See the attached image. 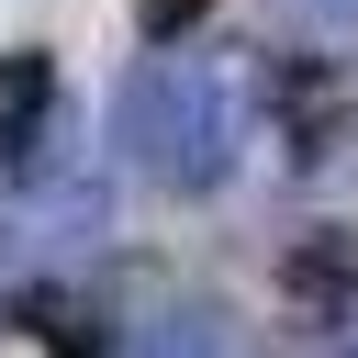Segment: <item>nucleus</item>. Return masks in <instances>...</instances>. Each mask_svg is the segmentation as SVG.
<instances>
[{"label": "nucleus", "mask_w": 358, "mask_h": 358, "mask_svg": "<svg viewBox=\"0 0 358 358\" xmlns=\"http://www.w3.org/2000/svg\"><path fill=\"white\" fill-rule=\"evenodd\" d=\"M101 134H112V157H123L134 179H157V190H179V201H213V190L246 168V145L268 134V112H257V56H190V45H179V56H145V67H123Z\"/></svg>", "instance_id": "nucleus-1"}, {"label": "nucleus", "mask_w": 358, "mask_h": 358, "mask_svg": "<svg viewBox=\"0 0 358 358\" xmlns=\"http://www.w3.org/2000/svg\"><path fill=\"white\" fill-rule=\"evenodd\" d=\"M257 112H268L280 168H324L347 145V123H358V101H347V78L324 56H257Z\"/></svg>", "instance_id": "nucleus-2"}, {"label": "nucleus", "mask_w": 358, "mask_h": 358, "mask_svg": "<svg viewBox=\"0 0 358 358\" xmlns=\"http://www.w3.org/2000/svg\"><path fill=\"white\" fill-rule=\"evenodd\" d=\"M67 145H56V56L45 45H0V179H45Z\"/></svg>", "instance_id": "nucleus-3"}, {"label": "nucleus", "mask_w": 358, "mask_h": 358, "mask_svg": "<svg viewBox=\"0 0 358 358\" xmlns=\"http://www.w3.org/2000/svg\"><path fill=\"white\" fill-rule=\"evenodd\" d=\"M280 302H291L302 324L347 336V324H358V235H347V224L291 235V246H280Z\"/></svg>", "instance_id": "nucleus-4"}, {"label": "nucleus", "mask_w": 358, "mask_h": 358, "mask_svg": "<svg viewBox=\"0 0 358 358\" xmlns=\"http://www.w3.org/2000/svg\"><path fill=\"white\" fill-rule=\"evenodd\" d=\"M11 324H22L45 358H123V324L90 302V280H22V291H11Z\"/></svg>", "instance_id": "nucleus-5"}, {"label": "nucleus", "mask_w": 358, "mask_h": 358, "mask_svg": "<svg viewBox=\"0 0 358 358\" xmlns=\"http://www.w3.org/2000/svg\"><path fill=\"white\" fill-rule=\"evenodd\" d=\"M22 224H34V246H101V224H112V179L78 168V157H56L45 179H22Z\"/></svg>", "instance_id": "nucleus-6"}, {"label": "nucleus", "mask_w": 358, "mask_h": 358, "mask_svg": "<svg viewBox=\"0 0 358 358\" xmlns=\"http://www.w3.org/2000/svg\"><path fill=\"white\" fill-rule=\"evenodd\" d=\"M123 358H235L213 302H157L145 324H123Z\"/></svg>", "instance_id": "nucleus-7"}, {"label": "nucleus", "mask_w": 358, "mask_h": 358, "mask_svg": "<svg viewBox=\"0 0 358 358\" xmlns=\"http://www.w3.org/2000/svg\"><path fill=\"white\" fill-rule=\"evenodd\" d=\"M201 11H213V0H134V34H145V45H157V56H179V45H190V22H201Z\"/></svg>", "instance_id": "nucleus-8"}, {"label": "nucleus", "mask_w": 358, "mask_h": 358, "mask_svg": "<svg viewBox=\"0 0 358 358\" xmlns=\"http://www.w3.org/2000/svg\"><path fill=\"white\" fill-rule=\"evenodd\" d=\"M280 11H291L302 34H347V22H358V0H280Z\"/></svg>", "instance_id": "nucleus-9"}]
</instances>
